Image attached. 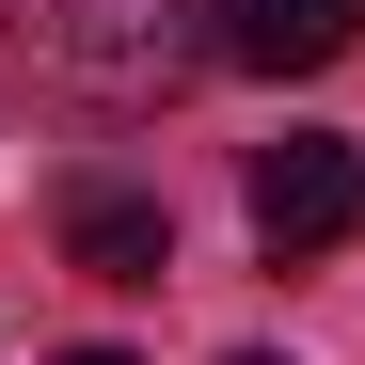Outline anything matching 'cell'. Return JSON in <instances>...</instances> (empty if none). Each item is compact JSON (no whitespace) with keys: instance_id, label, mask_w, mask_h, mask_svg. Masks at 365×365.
<instances>
[{"instance_id":"obj_3","label":"cell","mask_w":365,"mask_h":365,"mask_svg":"<svg viewBox=\"0 0 365 365\" xmlns=\"http://www.w3.org/2000/svg\"><path fill=\"white\" fill-rule=\"evenodd\" d=\"M207 48L238 80H318L365 48V0H207Z\"/></svg>"},{"instance_id":"obj_2","label":"cell","mask_w":365,"mask_h":365,"mask_svg":"<svg viewBox=\"0 0 365 365\" xmlns=\"http://www.w3.org/2000/svg\"><path fill=\"white\" fill-rule=\"evenodd\" d=\"M238 207H255V238H270L286 270H302V255H334V238H365V143H334V128H286V143H255Z\"/></svg>"},{"instance_id":"obj_4","label":"cell","mask_w":365,"mask_h":365,"mask_svg":"<svg viewBox=\"0 0 365 365\" xmlns=\"http://www.w3.org/2000/svg\"><path fill=\"white\" fill-rule=\"evenodd\" d=\"M64 255H80L96 286H159V270H175V222H159L143 191H80V207H64Z\"/></svg>"},{"instance_id":"obj_5","label":"cell","mask_w":365,"mask_h":365,"mask_svg":"<svg viewBox=\"0 0 365 365\" xmlns=\"http://www.w3.org/2000/svg\"><path fill=\"white\" fill-rule=\"evenodd\" d=\"M222 365H286V349H222Z\"/></svg>"},{"instance_id":"obj_6","label":"cell","mask_w":365,"mask_h":365,"mask_svg":"<svg viewBox=\"0 0 365 365\" xmlns=\"http://www.w3.org/2000/svg\"><path fill=\"white\" fill-rule=\"evenodd\" d=\"M64 365H128V349H64Z\"/></svg>"},{"instance_id":"obj_1","label":"cell","mask_w":365,"mask_h":365,"mask_svg":"<svg viewBox=\"0 0 365 365\" xmlns=\"http://www.w3.org/2000/svg\"><path fill=\"white\" fill-rule=\"evenodd\" d=\"M0 32H16V64L32 80H64V96H96V111H143V96H175L191 80V0H0Z\"/></svg>"}]
</instances>
